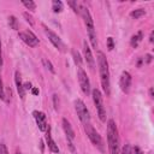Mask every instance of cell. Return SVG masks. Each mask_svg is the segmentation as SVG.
<instances>
[{"label":"cell","instance_id":"cb8c5ba5","mask_svg":"<svg viewBox=\"0 0 154 154\" xmlns=\"http://www.w3.org/2000/svg\"><path fill=\"white\" fill-rule=\"evenodd\" d=\"M119 154H131L130 144H124V147L122 148V152H119Z\"/></svg>","mask_w":154,"mask_h":154},{"label":"cell","instance_id":"d6986e66","mask_svg":"<svg viewBox=\"0 0 154 154\" xmlns=\"http://www.w3.org/2000/svg\"><path fill=\"white\" fill-rule=\"evenodd\" d=\"M144 14H146V11L143 8H136V10H134V11L130 12V17L131 18H135V19H138V18L143 17Z\"/></svg>","mask_w":154,"mask_h":154},{"label":"cell","instance_id":"30bf717a","mask_svg":"<svg viewBox=\"0 0 154 154\" xmlns=\"http://www.w3.org/2000/svg\"><path fill=\"white\" fill-rule=\"evenodd\" d=\"M61 124H63V129H64V132L66 135V138H67V142H69V146L71 148V150H75V147L72 144V141L75 138V131L70 124V122L66 119V118H63L61 119Z\"/></svg>","mask_w":154,"mask_h":154},{"label":"cell","instance_id":"52a82bcc","mask_svg":"<svg viewBox=\"0 0 154 154\" xmlns=\"http://www.w3.org/2000/svg\"><path fill=\"white\" fill-rule=\"evenodd\" d=\"M77 77H78V82H79V87H81L82 91L85 95H89V93H90V82H89V78L87 76V72L82 67H78Z\"/></svg>","mask_w":154,"mask_h":154},{"label":"cell","instance_id":"9c48e42d","mask_svg":"<svg viewBox=\"0 0 154 154\" xmlns=\"http://www.w3.org/2000/svg\"><path fill=\"white\" fill-rule=\"evenodd\" d=\"M43 28H45V32H46V35L48 36V40L51 41V43L57 48V49H59L60 52H64L65 49V45L63 43V41H61V38L54 32V31H52L51 29H48L47 26H45L43 25Z\"/></svg>","mask_w":154,"mask_h":154},{"label":"cell","instance_id":"d590c367","mask_svg":"<svg viewBox=\"0 0 154 154\" xmlns=\"http://www.w3.org/2000/svg\"><path fill=\"white\" fill-rule=\"evenodd\" d=\"M149 96L153 99V88H150V89H149Z\"/></svg>","mask_w":154,"mask_h":154},{"label":"cell","instance_id":"6da1fadb","mask_svg":"<svg viewBox=\"0 0 154 154\" xmlns=\"http://www.w3.org/2000/svg\"><path fill=\"white\" fill-rule=\"evenodd\" d=\"M96 59H97V66H99V73H100V81H101V87L106 94V96L109 95L111 93V83H109V70H108V61L106 59V55L97 51L96 53Z\"/></svg>","mask_w":154,"mask_h":154},{"label":"cell","instance_id":"8fae6325","mask_svg":"<svg viewBox=\"0 0 154 154\" xmlns=\"http://www.w3.org/2000/svg\"><path fill=\"white\" fill-rule=\"evenodd\" d=\"M32 116H34V118H35V120H36V124H37L38 129H40L41 131L46 132L47 129L49 128L48 124H47L46 114H45L43 112H41V111H34V112H32Z\"/></svg>","mask_w":154,"mask_h":154},{"label":"cell","instance_id":"4dcf8cb0","mask_svg":"<svg viewBox=\"0 0 154 154\" xmlns=\"http://www.w3.org/2000/svg\"><path fill=\"white\" fill-rule=\"evenodd\" d=\"M23 87H24V90H29V89H31V88H32L30 82H25V83L23 84Z\"/></svg>","mask_w":154,"mask_h":154},{"label":"cell","instance_id":"e575fe53","mask_svg":"<svg viewBox=\"0 0 154 154\" xmlns=\"http://www.w3.org/2000/svg\"><path fill=\"white\" fill-rule=\"evenodd\" d=\"M153 35H154V32L152 31V32H150V35H149V42H152V43H153V41H154V38H153Z\"/></svg>","mask_w":154,"mask_h":154},{"label":"cell","instance_id":"d6a6232c","mask_svg":"<svg viewBox=\"0 0 154 154\" xmlns=\"http://www.w3.org/2000/svg\"><path fill=\"white\" fill-rule=\"evenodd\" d=\"M2 67V51H1V41H0V69Z\"/></svg>","mask_w":154,"mask_h":154},{"label":"cell","instance_id":"f1b7e54d","mask_svg":"<svg viewBox=\"0 0 154 154\" xmlns=\"http://www.w3.org/2000/svg\"><path fill=\"white\" fill-rule=\"evenodd\" d=\"M0 154H8L7 147L4 143H0Z\"/></svg>","mask_w":154,"mask_h":154},{"label":"cell","instance_id":"8992f818","mask_svg":"<svg viewBox=\"0 0 154 154\" xmlns=\"http://www.w3.org/2000/svg\"><path fill=\"white\" fill-rule=\"evenodd\" d=\"M75 109L77 112V116L79 118V120L83 123V124H87V123H90V114H89V111L85 106V103L81 100V99H77L75 101Z\"/></svg>","mask_w":154,"mask_h":154},{"label":"cell","instance_id":"8d00e7d4","mask_svg":"<svg viewBox=\"0 0 154 154\" xmlns=\"http://www.w3.org/2000/svg\"><path fill=\"white\" fill-rule=\"evenodd\" d=\"M16 154H22V153H20V152H17V153H16Z\"/></svg>","mask_w":154,"mask_h":154},{"label":"cell","instance_id":"4fadbf2b","mask_svg":"<svg viewBox=\"0 0 154 154\" xmlns=\"http://www.w3.org/2000/svg\"><path fill=\"white\" fill-rule=\"evenodd\" d=\"M119 87H120L122 91L129 93L130 87H131V75H130L128 71H124V72L120 75V78H119Z\"/></svg>","mask_w":154,"mask_h":154},{"label":"cell","instance_id":"7a4b0ae2","mask_svg":"<svg viewBox=\"0 0 154 154\" xmlns=\"http://www.w3.org/2000/svg\"><path fill=\"white\" fill-rule=\"evenodd\" d=\"M107 143H108V153L109 154H119L120 140L116 122L109 119L107 122Z\"/></svg>","mask_w":154,"mask_h":154},{"label":"cell","instance_id":"ac0fdd59","mask_svg":"<svg viewBox=\"0 0 154 154\" xmlns=\"http://www.w3.org/2000/svg\"><path fill=\"white\" fill-rule=\"evenodd\" d=\"M63 8H64V5H63V2H61L60 0H53V1H52V10H53L55 13L61 12Z\"/></svg>","mask_w":154,"mask_h":154},{"label":"cell","instance_id":"7402d4cb","mask_svg":"<svg viewBox=\"0 0 154 154\" xmlns=\"http://www.w3.org/2000/svg\"><path fill=\"white\" fill-rule=\"evenodd\" d=\"M67 5L72 7V10H73L75 13H78V14H79V6H81V2H78V1H67Z\"/></svg>","mask_w":154,"mask_h":154},{"label":"cell","instance_id":"603a6c76","mask_svg":"<svg viewBox=\"0 0 154 154\" xmlns=\"http://www.w3.org/2000/svg\"><path fill=\"white\" fill-rule=\"evenodd\" d=\"M22 4L28 8V10H31V11H34L35 8H36V4L34 2V1H22Z\"/></svg>","mask_w":154,"mask_h":154},{"label":"cell","instance_id":"e0dca14e","mask_svg":"<svg viewBox=\"0 0 154 154\" xmlns=\"http://www.w3.org/2000/svg\"><path fill=\"white\" fill-rule=\"evenodd\" d=\"M71 54H72V58H73L75 64H76L78 67H81V65H82V57H81L79 52H78L77 49L72 48V49H71Z\"/></svg>","mask_w":154,"mask_h":154},{"label":"cell","instance_id":"44dd1931","mask_svg":"<svg viewBox=\"0 0 154 154\" xmlns=\"http://www.w3.org/2000/svg\"><path fill=\"white\" fill-rule=\"evenodd\" d=\"M42 64H43V66H45L47 70H49L52 73H55V70H54L53 64H52L47 58H42Z\"/></svg>","mask_w":154,"mask_h":154},{"label":"cell","instance_id":"5bb4252c","mask_svg":"<svg viewBox=\"0 0 154 154\" xmlns=\"http://www.w3.org/2000/svg\"><path fill=\"white\" fill-rule=\"evenodd\" d=\"M45 138H46V143H47V146H48V149H49L52 153H59L58 144H57V143L54 142V140L52 138L51 132H49V128H48L47 131H46V136H45Z\"/></svg>","mask_w":154,"mask_h":154},{"label":"cell","instance_id":"ffe728a7","mask_svg":"<svg viewBox=\"0 0 154 154\" xmlns=\"http://www.w3.org/2000/svg\"><path fill=\"white\" fill-rule=\"evenodd\" d=\"M8 25H10L11 29L18 30V20H17V18L14 16H10L8 17Z\"/></svg>","mask_w":154,"mask_h":154},{"label":"cell","instance_id":"7c38bea8","mask_svg":"<svg viewBox=\"0 0 154 154\" xmlns=\"http://www.w3.org/2000/svg\"><path fill=\"white\" fill-rule=\"evenodd\" d=\"M83 54H84V59H85L87 65L89 66V69L94 70V67H95V59H94V57L91 54V49H90V47H89V45L87 43L85 40L83 41Z\"/></svg>","mask_w":154,"mask_h":154},{"label":"cell","instance_id":"3957f363","mask_svg":"<svg viewBox=\"0 0 154 154\" xmlns=\"http://www.w3.org/2000/svg\"><path fill=\"white\" fill-rule=\"evenodd\" d=\"M79 14L83 17V20H84V24H85V28H87V31H88V37H89V40L91 42V46L96 49L97 38H96V31H95V26H94V20L91 18L89 8L82 2H81V6H79Z\"/></svg>","mask_w":154,"mask_h":154},{"label":"cell","instance_id":"83f0119b","mask_svg":"<svg viewBox=\"0 0 154 154\" xmlns=\"http://www.w3.org/2000/svg\"><path fill=\"white\" fill-rule=\"evenodd\" d=\"M53 103H54V109L58 111V107H59V100H58V95H57V94L53 95Z\"/></svg>","mask_w":154,"mask_h":154},{"label":"cell","instance_id":"9a60e30c","mask_svg":"<svg viewBox=\"0 0 154 154\" xmlns=\"http://www.w3.org/2000/svg\"><path fill=\"white\" fill-rule=\"evenodd\" d=\"M14 82H16V87H17V91L20 96V99H24V95H25V90H24V87H23V83H22V77H20V73L18 71H16L14 73Z\"/></svg>","mask_w":154,"mask_h":154},{"label":"cell","instance_id":"277c9868","mask_svg":"<svg viewBox=\"0 0 154 154\" xmlns=\"http://www.w3.org/2000/svg\"><path fill=\"white\" fill-rule=\"evenodd\" d=\"M91 96H93V101H94V105L96 107L97 116H99L100 120L106 122V109H105V106H103V100H102L101 91L97 88H95V89L91 90Z\"/></svg>","mask_w":154,"mask_h":154},{"label":"cell","instance_id":"d4e9b609","mask_svg":"<svg viewBox=\"0 0 154 154\" xmlns=\"http://www.w3.org/2000/svg\"><path fill=\"white\" fill-rule=\"evenodd\" d=\"M23 17L25 18V20H26V22H28V23H29L31 26L34 25V19H32V17H31V16H30L28 12H24V13H23Z\"/></svg>","mask_w":154,"mask_h":154},{"label":"cell","instance_id":"ba28073f","mask_svg":"<svg viewBox=\"0 0 154 154\" xmlns=\"http://www.w3.org/2000/svg\"><path fill=\"white\" fill-rule=\"evenodd\" d=\"M19 38L25 43L28 45L29 47H36L38 45V38L36 37V35L31 31V30H25V31H20L18 34Z\"/></svg>","mask_w":154,"mask_h":154},{"label":"cell","instance_id":"5b68a950","mask_svg":"<svg viewBox=\"0 0 154 154\" xmlns=\"http://www.w3.org/2000/svg\"><path fill=\"white\" fill-rule=\"evenodd\" d=\"M84 130H85V134H87V136L89 137L90 142H91L95 147H97L101 152H103V142H102V138H101L100 134L93 128V125H91L90 123L84 124Z\"/></svg>","mask_w":154,"mask_h":154},{"label":"cell","instance_id":"2e32d148","mask_svg":"<svg viewBox=\"0 0 154 154\" xmlns=\"http://www.w3.org/2000/svg\"><path fill=\"white\" fill-rule=\"evenodd\" d=\"M142 37H143V32L142 31H137L135 35H132L131 40H130V45L132 48H136L138 46V43L142 41Z\"/></svg>","mask_w":154,"mask_h":154},{"label":"cell","instance_id":"836d02e7","mask_svg":"<svg viewBox=\"0 0 154 154\" xmlns=\"http://www.w3.org/2000/svg\"><path fill=\"white\" fill-rule=\"evenodd\" d=\"M31 93H32L34 95H37V94H38V89H37V88H31Z\"/></svg>","mask_w":154,"mask_h":154},{"label":"cell","instance_id":"484cf974","mask_svg":"<svg viewBox=\"0 0 154 154\" xmlns=\"http://www.w3.org/2000/svg\"><path fill=\"white\" fill-rule=\"evenodd\" d=\"M0 99L5 100V90H4V84H2L1 77H0Z\"/></svg>","mask_w":154,"mask_h":154},{"label":"cell","instance_id":"4316f807","mask_svg":"<svg viewBox=\"0 0 154 154\" xmlns=\"http://www.w3.org/2000/svg\"><path fill=\"white\" fill-rule=\"evenodd\" d=\"M107 47H108V51H112L114 48V43H113V38L112 37L107 38Z\"/></svg>","mask_w":154,"mask_h":154},{"label":"cell","instance_id":"f546056e","mask_svg":"<svg viewBox=\"0 0 154 154\" xmlns=\"http://www.w3.org/2000/svg\"><path fill=\"white\" fill-rule=\"evenodd\" d=\"M152 59H153V58H152L150 54H146V57H144V63H146V64H149V63L152 61Z\"/></svg>","mask_w":154,"mask_h":154},{"label":"cell","instance_id":"1f68e13d","mask_svg":"<svg viewBox=\"0 0 154 154\" xmlns=\"http://www.w3.org/2000/svg\"><path fill=\"white\" fill-rule=\"evenodd\" d=\"M134 153H135V154H142V150H141L137 146H135V147H134Z\"/></svg>","mask_w":154,"mask_h":154}]
</instances>
